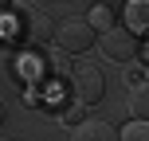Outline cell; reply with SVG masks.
I'll return each instance as SVG.
<instances>
[{"mask_svg":"<svg viewBox=\"0 0 149 141\" xmlns=\"http://www.w3.org/2000/svg\"><path fill=\"white\" fill-rule=\"evenodd\" d=\"M16 31H20V39H28L31 47H43V43H51L55 24H51L47 12H20L16 16Z\"/></svg>","mask_w":149,"mask_h":141,"instance_id":"cell-4","label":"cell"},{"mask_svg":"<svg viewBox=\"0 0 149 141\" xmlns=\"http://www.w3.org/2000/svg\"><path fill=\"white\" fill-rule=\"evenodd\" d=\"M114 20H118V4H98L94 8V12H90V28H94V31H110L114 28Z\"/></svg>","mask_w":149,"mask_h":141,"instance_id":"cell-7","label":"cell"},{"mask_svg":"<svg viewBox=\"0 0 149 141\" xmlns=\"http://www.w3.org/2000/svg\"><path fill=\"white\" fill-rule=\"evenodd\" d=\"M145 24H149V4H145V0L126 4V31H130V35H141Z\"/></svg>","mask_w":149,"mask_h":141,"instance_id":"cell-6","label":"cell"},{"mask_svg":"<svg viewBox=\"0 0 149 141\" xmlns=\"http://www.w3.org/2000/svg\"><path fill=\"white\" fill-rule=\"evenodd\" d=\"M71 90H74V102L90 110V106L102 102L106 78H102V71H94V67H74V74H71Z\"/></svg>","mask_w":149,"mask_h":141,"instance_id":"cell-3","label":"cell"},{"mask_svg":"<svg viewBox=\"0 0 149 141\" xmlns=\"http://www.w3.org/2000/svg\"><path fill=\"white\" fill-rule=\"evenodd\" d=\"M118 141H149V126L145 122H130L126 133H118Z\"/></svg>","mask_w":149,"mask_h":141,"instance_id":"cell-9","label":"cell"},{"mask_svg":"<svg viewBox=\"0 0 149 141\" xmlns=\"http://www.w3.org/2000/svg\"><path fill=\"white\" fill-rule=\"evenodd\" d=\"M71 141H118V129L110 126V122H98V118H86L74 126Z\"/></svg>","mask_w":149,"mask_h":141,"instance_id":"cell-5","label":"cell"},{"mask_svg":"<svg viewBox=\"0 0 149 141\" xmlns=\"http://www.w3.org/2000/svg\"><path fill=\"white\" fill-rule=\"evenodd\" d=\"M130 110H134V122H145V118H149V90H145V86H137V90H134V98H130Z\"/></svg>","mask_w":149,"mask_h":141,"instance_id":"cell-8","label":"cell"},{"mask_svg":"<svg viewBox=\"0 0 149 141\" xmlns=\"http://www.w3.org/2000/svg\"><path fill=\"white\" fill-rule=\"evenodd\" d=\"M0 126H4V98H0Z\"/></svg>","mask_w":149,"mask_h":141,"instance_id":"cell-12","label":"cell"},{"mask_svg":"<svg viewBox=\"0 0 149 141\" xmlns=\"http://www.w3.org/2000/svg\"><path fill=\"white\" fill-rule=\"evenodd\" d=\"M51 43H55V51H59V55H79V51H86V47L94 43V28H90L82 16H71V20L55 24Z\"/></svg>","mask_w":149,"mask_h":141,"instance_id":"cell-1","label":"cell"},{"mask_svg":"<svg viewBox=\"0 0 149 141\" xmlns=\"http://www.w3.org/2000/svg\"><path fill=\"white\" fill-rule=\"evenodd\" d=\"M126 82L130 86H145V63H126Z\"/></svg>","mask_w":149,"mask_h":141,"instance_id":"cell-10","label":"cell"},{"mask_svg":"<svg viewBox=\"0 0 149 141\" xmlns=\"http://www.w3.org/2000/svg\"><path fill=\"white\" fill-rule=\"evenodd\" d=\"M63 122H67V126H79V122H86V106H79V102H74L71 110L63 114Z\"/></svg>","mask_w":149,"mask_h":141,"instance_id":"cell-11","label":"cell"},{"mask_svg":"<svg viewBox=\"0 0 149 141\" xmlns=\"http://www.w3.org/2000/svg\"><path fill=\"white\" fill-rule=\"evenodd\" d=\"M98 47H102V55H106L110 63H134L137 51H141V39L130 35L126 28H110V31H102Z\"/></svg>","mask_w":149,"mask_h":141,"instance_id":"cell-2","label":"cell"}]
</instances>
